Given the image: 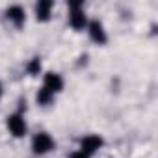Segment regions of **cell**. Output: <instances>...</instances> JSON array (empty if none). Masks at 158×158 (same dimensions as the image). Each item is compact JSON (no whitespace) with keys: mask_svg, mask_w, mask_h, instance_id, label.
Returning <instances> with one entry per match:
<instances>
[{"mask_svg":"<svg viewBox=\"0 0 158 158\" xmlns=\"http://www.w3.org/2000/svg\"><path fill=\"white\" fill-rule=\"evenodd\" d=\"M56 141L48 132H37L32 138V151L35 154H48L50 151H54Z\"/></svg>","mask_w":158,"mask_h":158,"instance_id":"2","label":"cell"},{"mask_svg":"<svg viewBox=\"0 0 158 158\" xmlns=\"http://www.w3.org/2000/svg\"><path fill=\"white\" fill-rule=\"evenodd\" d=\"M6 19H8L15 28H23L24 23H26V11H24L23 6L13 4V6H10V8L6 10Z\"/></svg>","mask_w":158,"mask_h":158,"instance_id":"7","label":"cell"},{"mask_svg":"<svg viewBox=\"0 0 158 158\" xmlns=\"http://www.w3.org/2000/svg\"><path fill=\"white\" fill-rule=\"evenodd\" d=\"M39 71H41V60L39 58H32L26 63V73L32 74V76H35V74H39Z\"/></svg>","mask_w":158,"mask_h":158,"instance_id":"10","label":"cell"},{"mask_svg":"<svg viewBox=\"0 0 158 158\" xmlns=\"http://www.w3.org/2000/svg\"><path fill=\"white\" fill-rule=\"evenodd\" d=\"M69 158H89V156H88V154H84L82 151H74V152H73Z\"/></svg>","mask_w":158,"mask_h":158,"instance_id":"11","label":"cell"},{"mask_svg":"<svg viewBox=\"0 0 158 158\" xmlns=\"http://www.w3.org/2000/svg\"><path fill=\"white\" fill-rule=\"evenodd\" d=\"M43 88L48 89L54 95L60 93L63 89V78H61V74L60 73H54V71L45 73V76H43Z\"/></svg>","mask_w":158,"mask_h":158,"instance_id":"6","label":"cell"},{"mask_svg":"<svg viewBox=\"0 0 158 158\" xmlns=\"http://www.w3.org/2000/svg\"><path fill=\"white\" fill-rule=\"evenodd\" d=\"M6 127L10 130V134L13 138H23L28 130V125H26V119L21 115V114H11L6 117Z\"/></svg>","mask_w":158,"mask_h":158,"instance_id":"3","label":"cell"},{"mask_svg":"<svg viewBox=\"0 0 158 158\" xmlns=\"http://www.w3.org/2000/svg\"><path fill=\"white\" fill-rule=\"evenodd\" d=\"M35 101H37L39 106H48V104H52V101H54V93H50L48 89L41 88V89H37V93H35Z\"/></svg>","mask_w":158,"mask_h":158,"instance_id":"9","label":"cell"},{"mask_svg":"<svg viewBox=\"0 0 158 158\" xmlns=\"http://www.w3.org/2000/svg\"><path fill=\"white\" fill-rule=\"evenodd\" d=\"M86 30H88L89 39H91L93 43H97V45H104V43L108 41L106 30H104V26H102V23H101V21H97V19L89 21V23H88V26H86Z\"/></svg>","mask_w":158,"mask_h":158,"instance_id":"5","label":"cell"},{"mask_svg":"<svg viewBox=\"0 0 158 158\" xmlns=\"http://www.w3.org/2000/svg\"><path fill=\"white\" fill-rule=\"evenodd\" d=\"M102 145H104V139H102L101 136L89 134V136H84V138L80 139V149H78V151H82L84 154H88V156L91 158V154L99 152V151L102 149Z\"/></svg>","mask_w":158,"mask_h":158,"instance_id":"4","label":"cell"},{"mask_svg":"<svg viewBox=\"0 0 158 158\" xmlns=\"http://www.w3.org/2000/svg\"><path fill=\"white\" fill-rule=\"evenodd\" d=\"M88 15L84 11V4L82 2H73L69 4V24L74 30H84L88 26Z\"/></svg>","mask_w":158,"mask_h":158,"instance_id":"1","label":"cell"},{"mask_svg":"<svg viewBox=\"0 0 158 158\" xmlns=\"http://www.w3.org/2000/svg\"><path fill=\"white\" fill-rule=\"evenodd\" d=\"M52 10H54V2H52V0H39V2L35 4V19L39 23L50 21Z\"/></svg>","mask_w":158,"mask_h":158,"instance_id":"8","label":"cell"},{"mask_svg":"<svg viewBox=\"0 0 158 158\" xmlns=\"http://www.w3.org/2000/svg\"><path fill=\"white\" fill-rule=\"evenodd\" d=\"M2 95H4V86H2V82H0V99H2Z\"/></svg>","mask_w":158,"mask_h":158,"instance_id":"12","label":"cell"}]
</instances>
